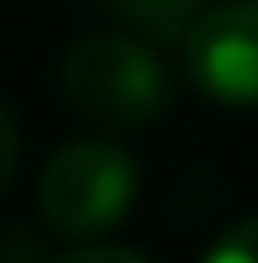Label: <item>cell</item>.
<instances>
[{
  "instance_id": "2",
  "label": "cell",
  "mask_w": 258,
  "mask_h": 263,
  "mask_svg": "<svg viewBox=\"0 0 258 263\" xmlns=\"http://www.w3.org/2000/svg\"><path fill=\"white\" fill-rule=\"evenodd\" d=\"M65 91L76 107L113 124H140L167 107L172 86L151 43L140 38H86L65 59Z\"/></svg>"
},
{
  "instance_id": "4",
  "label": "cell",
  "mask_w": 258,
  "mask_h": 263,
  "mask_svg": "<svg viewBox=\"0 0 258 263\" xmlns=\"http://www.w3.org/2000/svg\"><path fill=\"white\" fill-rule=\"evenodd\" d=\"M199 0H119V11L135 22L145 38H183L199 16Z\"/></svg>"
},
{
  "instance_id": "3",
  "label": "cell",
  "mask_w": 258,
  "mask_h": 263,
  "mask_svg": "<svg viewBox=\"0 0 258 263\" xmlns=\"http://www.w3.org/2000/svg\"><path fill=\"white\" fill-rule=\"evenodd\" d=\"M194 81L215 102L258 107V0H226L194 16L183 32Z\"/></svg>"
},
{
  "instance_id": "5",
  "label": "cell",
  "mask_w": 258,
  "mask_h": 263,
  "mask_svg": "<svg viewBox=\"0 0 258 263\" xmlns=\"http://www.w3.org/2000/svg\"><path fill=\"white\" fill-rule=\"evenodd\" d=\"M205 258H215V263H258V215L253 220H237L226 236H215L205 247Z\"/></svg>"
},
{
  "instance_id": "6",
  "label": "cell",
  "mask_w": 258,
  "mask_h": 263,
  "mask_svg": "<svg viewBox=\"0 0 258 263\" xmlns=\"http://www.w3.org/2000/svg\"><path fill=\"white\" fill-rule=\"evenodd\" d=\"M65 263H145V253H140V247H108V242L81 236V242L65 253Z\"/></svg>"
},
{
  "instance_id": "7",
  "label": "cell",
  "mask_w": 258,
  "mask_h": 263,
  "mask_svg": "<svg viewBox=\"0 0 258 263\" xmlns=\"http://www.w3.org/2000/svg\"><path fill=\"white\" fill-rule=\"evenodd\" d=\"M16 156H22V140H16V118L0 107V188L11 183V172H16Z\"/></svg>"
},
{
  "instance_id": "1",
  "label": "cell",
  "mask_w": 258,
  "mask_h": 263,
  "mask_svg": "<svg viewBox=\"0 0 258 263\" xmlns=\"http://www.w3.org/2000/svg\"><path fill=\"white\" fill-rule=\"evenodd\" d=\"M43 220L65 236H97L135 204V156L113 140H76L43 166L38 183Z\"/></svg>"
}]
</instances>
